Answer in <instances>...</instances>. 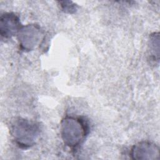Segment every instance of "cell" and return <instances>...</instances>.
I'll return each instance as SVG.
<instances>
[{
	"label": "cell",
	"mask_w": 160,
	"mask_h": 160,
	"mask_svg": "<svg viewBox=\"0 0 160 160\" xmlns=\"http://www.w3.org/2000/svg\"><path fill=\"white\" fill-rule=\"evenodd\" d=\"M89 125L82 118L66 116L61 122V136L65 146L75 150L89 133Z\"/></svg>",
	"instance_id": "6da1fadb"
},
{
	"label": "cell",
	"mask_w": 160,
	"mask_h": 160,
	"mask_svg": "<svg viewBox=\"0 0 160 160\" xmlns=\"http://www.w3.org/2000/svg\"><path fill=\"white\" fill-rule=\"evenodd\" d=\"M149 52L150 58L153 61H159V35L158 32H154L150 35L149 39Z\"/></svg>",
	"instance_id": "8992f818"
},
{
	"label": "cell",
	"mask_w": 160,
	"mask_h": 160,
	"mask_svg": "<svg viewBox=\"0 0 160 160\" xmlns=\"http://www.w3.org/2000/svg\"><path fill=\"white\" fill-rule=\"evenodd\" d=\"M22 26L19 18L14 13L6 12L0 18V34L4 38H11L18 34Z\"/></svg>",
	"instance_id": "5b68a950"
},
{
	"label": "cell",
	"mask_w": 160,
	"mask_h": 160,
	"mask_svg": "<svg viewBox=\"0 0 160 160\" xmlns=\"http://www.w3.org/2000/svg\"><path fill=\"white\" fill-rule=\"evenodd\" d=\"M60 6L63 11L68 13H74L77 10V5L72 1H60Z\"/></svg>",
	"instance_id": "52a82bcc"
},
{
	"label": "cell",
	"mask_w": 160,
	"mask_h": 160,
	"mask_svg": "<svg viewBox=\"0 0 160 160\" xmlns=\"http://www.w3.org/2000/svg\"><path fill=\"white\" fill-rule=\"evenodd\" d=\"M9 131L15 143L22 149L34 146L40 135V128L36 122L21 117L11 121Z\"/></svg>",
	"instance_id": "7a4b0ae2"
},
{
	"label": "cell",
	"mask_w": 160,
	"mask_h": 160,
	"mask_svg": "<svg viewBox=\"0 0 160 160\" xmlns=\"http://www.w3.org/2000/svg\"><path fill=\"white\" fill-rule=\"evenodd\" d=\"M159 148L154 142L143 141L134 144L129 153L132 159H159Z\"/></svg>",
	"instance_id": "277c9868"
},
{
	"label": "cell",
	"mask_w": 160,
	"mask_h": 160,
	"mask_svg": "<svg viewBox=\"0 0 160 160\" xmlns=\"http://www.w3.org/2000/svg\"><path fill=\"white\" fill-rule=\"evenodd\" d=\"M18 39L21 49L25 51L34 49L41 44L43 33L36 24H28L22 26L18 33Z\"/></svg>",
	"instance_id": "3957f363"
}]
</instances>
